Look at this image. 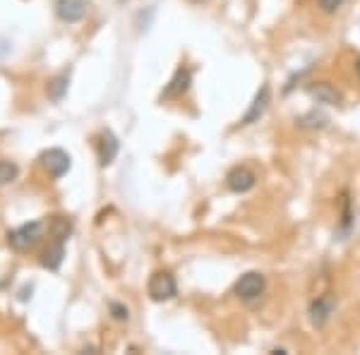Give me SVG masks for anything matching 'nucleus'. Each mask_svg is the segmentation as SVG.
I'll return each mask as SVG.
<instances>
[{
    "label": "nucleus",
    "mask_w": 360,
    "mask_h": 355,
    "mask_svg": "<svg viewBox=\"0 0 360 355\" xmlns=\"http://www.w3.org/2000/svg\"><path fill=\"white\" fill-rule=\"evenodd\" d=\"M41 238H44V224H41V221H32V224H25V226H20V228L8 233L10 247L20 250V252L32 250L39 240H41Z\"/></svg>",
    "instance_id": "1"
},
{
    "label": "nucleus",
    "mask_w": 360,
    "mask_h": 355,
    "mask_svg": "<svg viewBox=\"0 0 360 355\" xmlns=\"http://www.w3.org/2000/svg\"><path fill=\"white\" fill-rule=\"evenodd\" d=\"M264 290H266V278H264V273H259V271L243 273V276L236 281V286H233V293L243 302L257 300L259 295H264Z\"/></svg>",
    "instance_id": "2"
},
{
    "label": "nucleus",
    "mask_w": 360,
    "mask_h": 355,
    "mask_svg": "<svg viewBox=\"0 0 360 355\" xmlns=\"http://www.w3.org/2000/svg\"><path fill=\"white\" fill-rule=\"evenodd\" d=\"M147 290H149V298L154 302H166V300L176 298L178 286H176V278L168 271H156L152 273V278H149Z\"/></svg>",
    "instance_id": "3"
},
{
    "label": "nucleus",
    "mask_w": 360,
    "mask_h": 355,
    "mask_svg": "<svg viewBox=\"0 0 360 355\" xmlns=\"http://www.w3.org/2000/svg\"><path fill=\"white\" fill-rule=\"evenodd\" d=\"M336 310V300H334V295H319V298H315L310 302V307H307V317H310V322H312V327H317V329H322L324 324L329 322V317L334 314Z\"/></svg>",
    "instance_id": "4"
},
{
    "label": "nucleus",
    "mask_w": 360,
    "mask_h": 355,
    "mask_svg": "<svg viewBox=\"0 0 360 355\" xmlns=\"http://www.w3.org/2000/svg\"><path fill=\"white\" fill-rule=\"evenodd\" d=\"M41 166L51 178H63L70 171V166H72V159L63 149H49L41 154Z\"/></svg>",
    "instance_id": "5"
},
{
    "label": "nucleus",
    "mask_w": 360,
    "mask_h": 355,
    "mask_svg": "<svg viewBox=\"0 0 360 355\" xmlns=\"http://www.w3.org/2000/svg\"><path fill=\"white\" fill-rule=\"evenodd\" d=\"M89 0H56V13L68 25H77L89 13Z\"/></svg>",
    "instance_id": "6"
},
{
    "label": "nucleus",
    "mask_w": 360,
    "mask_h": 355,
    "mask_svg": "<svg viewBox=\"0 0 360 355\" xmlns=\"http://www.w3.org/2000/svg\"><path fill=\"white\" fill-rule=\"evenodd\" d=\"M226 185H229L231 192L243 195V192H250L257 185V176H255L248 166H236V168H231L229 176H226Z\"/></svg>",
    "instance_id": "7"
},
{
    "label": "nucleus",
    "mask_w": 360,
    "mask_h": 355,
    "mask_svg": "<svg viewBox=\"0 0 360 355\" xmlns=\"http://www.w3.org/2000/svg\"><path fill=\"white\" fill-rule=\"evenodd\" d=\"M305 91H307V96L315 98V101L322 103V106H339V103L344 101L341 91L329 82H310L305 86Z\"/></svg>",
    "instance_id": "8"
},
{
    "label": "nucleus",
    "mask_w": 360,
    "mask_h": 355,
    "mask_svg": "<svg viewBox=\"0 0 360 355\" xmlns=\"http://www.w3.org/2000/svg\"><path fill=\"white\" fill-rule=\"evenodd\" d=\"M269 101H271V89H269V84H262V86H259L257 94H255L252 103H250L248 113L243 115L240 125H252V123H257V120L266 113V108H269Z\"/></svg>",
    "instance_id": "9"
},
{
    "label": "nucleus",
    "mask_w": 360,
    "mask_h": 355,
    "mask_svg": "<svg viewBox=\"0 0 360 355\" xmlns=\"http://www.w3.org/2000/svg\"><path fill=\"white\" fill-rule=\"evenodd\" d=\"M118 137L113 135L111 130H103L101 137L96 142V149H98V164L101 166H111L113 159L118 156Z\"/></svg>",
    "instance_id": "10"
},
{
    "label": "nucleus",
    "mask_w": 360,
    "mask_h": 355,
    "mask_svg": "<svg viewBox=\"0 0 360 355\" xmlns=\"http://www.w3.org/2000/svg\"><path fill=\"white\" fill-rule=\"evenodd\" d=\"M190 84H193V75H190L188 67H178L176 75L171 77V82L164 89V98H176V96H183L185 91L190 89Z\"/></svg>",
    "instance_id": "11"
},
{
    "label": "nucleus",
    "mask_w": 360,
    "mask_h": 355,
    "mask_svg": "<svg viewBox=\"0 0 360 355\" xmlns=\"http://www.w3.org/2000/svg\"><path fill=\"white\" fill-rule=\"evenodd\" d=\"M63 257H65V243H63V240H53V245H51L44 252L41 264L46 266V269L58 271V269H60V264H63Z\"/></svg>",
    "instance_id": "12"
},
{
    "label": "nucleus",
    "mask_w": 360,
    "mask_h": 355,
    "mask_svg": "<svg viewBox=\"0 0 360 355\" xmlns=\"http://www.w3.org/2000/svg\"><path fill=\"white\" fill-rule=\"evenodd\" d=\"M68 84H70V72L56 75L49 82V86H46V94H49L51 101H63V96H65V91H68Z\"/></svg>",
    "instance_id": "13"
},
{
    "label": "nucleus",
    "mask_w": 360,
    "mask_h": 355,
    "mask_svg": "<svg viewBox=\"0 0 360 355\" xmlns=\"http://www.w3.org/2000/svg\"><path fill=\"white\" fill-rule=\"evenodd\" d=\"M70 233H72V224H70L65 217H53V221H51V235H53L56 240L65 243L70 238Z\"/></svg>",
    "instance_id": "14"
},
{
    "label": "nucleus",
    "mask_w": 360,
    "mask_h": 355,
    "mask_svg": "<svg viewBox=\"0 0 360 355\" xmlns=\"http://www.w3.org/2000/svg\"><path fill=\"white\" fill-rule=\"evenodd\" d=\"M17 176H20L17 164H13V161H0V185L13 183V180H17Z\"/></svg>",
    "instance_id": "15"
},
{
    "label": "nucleus",
    "mask_w": 360,
    "mask_h": 355,
    "mask_svg": "<svg viewBox=\"0 0 360 355\" xmlns=\"http://www.w3.org/2000/svg\"><path fill=\"white\" fill-rule=\"evenodd\" d=\"M108 310H111V317L118 319V322H127V319H130V310H127L125 305H120V302H111Z\"/></svg>",
    "instance_id": "16"
},
{
    "label": "nucleus",
    "mask_w": 360,
    "mask_h": 355,
    "mask_svg": "<svg viewBox=\"0 0 360 355\" xmlns=\"http://www.w3.org/2000/svg\"><path fill=\"white\" fill-rule=\"evenodd\" d=\"M344 3H346V0H317L319 10H322V13H327V15L336 13V10H339Z\"/></svg>",
    "instance_id": "17"
},
{
    "label": "nucleus",
    "mask_w": 360,
    "mask_h": 355,
    "mask_svg": "<svg viewBox=\"0 0 360 355\" xmlns=\"http://www.w3.org/2000/svg\"><path fill=\"white\" fill-rule=\"evenodd\" d=\"M356 72H358V77H360V58H358V63H356Z\"/></svg>",
    "instance_id": "18"
},
{
    "label": "nucleus",
    "mask_w": 360,
    "mask_h": 355,
    "mask_svg": "<svg viewBox=\"0 0 360 355\" xmlns=\"http://www.w3.org/2000/svg\"><path fill=\"white\" fill-rule=\"evenodd\" d=\"M190 3H205V0H190Z\"/></svg>",
    "instance_id": "19"
}]
</instances>
